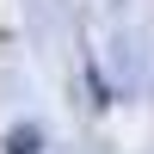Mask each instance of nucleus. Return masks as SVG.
I'll list each match as a JSON object with an SVG mask.
<instances>
[{
	"mask_svg": "<svg viewBox=\"0 0 154 154\" xmlns=\"http://www.w3.org/2000/svg\"><path fill=\"white\" fill-rule=\"evenodd\" d=\"M31 148H37V130H12L6 136V154H31Z\"/></svg>",
	"mask_w": 154,
	"mask_h": 154,
	"instance_id": "obj_1",
	"label": "nucleus"
}]
</instances>
